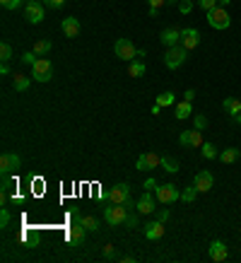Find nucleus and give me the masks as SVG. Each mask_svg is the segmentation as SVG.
<instances>
[{
    "label": "nucleus",
    "instance_id": "1",
    "mask_svg": "<svg viewBox=\"0 0 241 263\" xmlns=\"http://www.w3.org/2000/svg\"><path fill=\"white\" fill-rule=\"evenodd\" d=\"M130 208L128 205H120V203H111L106 210H104V220L111 225V227H116V225H125V217L130 215L128 212Z\"/></svg>",
    "mask_w": 241,
    "mask_h": 263
},
{
    "label": "nucleus",
    "instance_id": "2",
    "mask_svg": "<svg viewBox=\"0 0 241 263\" xmlns=\"http://www.w3.org/2000/svg\"><path fill=\"white\" fill-rule=\"evenodd\" d=\"M188 58V51L181 46V44H176V46H169L167 49V53H164V66L169 68V70H176V68L183 66V61Z\"/></svg>",
    "mask_w": 241,
    "mask_h": 263
},
{
    "label": "nucleus",
    "instance_id": "3",
    "mask_svg": "<svg viewBox=\"0 0 241 263\" xmlns=\"http://www.w3.org/2000/svg\"><path fill=\"white\" fill-rule=\"evenodd\" d=\"M207 22H210V27H212V29H227V27L232 24V17H229L227 7L217 5L215 10H210V12H207Z\"/></svg>",
    "mask_w": 241,
    "mask_h": 263
},
{
    "label": "nucleus",
    "instance_id": "4",
    "mask_svg": "<svg viewBox=\"0 0 241 263\" xmlns=\"http://www.w3.org/2000/svg\"><path fill=\"white\" fill-rule=\"evenodd\" d=\"M155 198H157L159 203L169 205V203H174V200H181V193L174 184H162V186L155 189Z\"/></svg>",
    "mask_w": 241,
    "mask_h": 263
},
{
    "label": "nucleus",
    "instance_id": "5",
    "mask_svg": "<svg viewBox=\"0 0 241 263\" xmlns=\"http://www.w3.org/2000/svg\"><path fill=\"white\" fill-rule=\"evenodd\" d=\"M32 70H34V80L36 82H49L53 77V66H51L49 58H36V63L32 66Z\"/></svg>",
    "mask_w": 241,
    "mask_h": 263
},
{
    "label": "nucleus",
    "instance_id": "6",
    "mask_svg": "<svg viewBox=\"0 0 241 263\" xmlns=\"http://www.w3.org/2000/svg\"><path fill=\"white\" fill-rule=\"evenodd\" d=\"M109 200L130 208V205H133V200H130V186H128V184H116V186H111V189H109Z\"/></svg>",
    "mask_w": 241,
    "mask_h": 263
},
{
    "label": "nucleus",
    "instance_id": "7",
    "mask_svg": "<svg viewBox=\"0 0 241 263\" xmlns=\"http://www.w3.org/2000/svg\"><path fill=\"white\" fill-rule=\"evenodd\" d=\"M114 53H116V58H120V61H133L138 56V49L133 46L130 39H119L114 44Z\"/></svg>",
    "mask_w": 241,
    "mask_h": 263
},
{
    "label": "nucleus",
    "instance_id": "8",
    "mask_svg": "<svg viewBox=\"0 0 241 263\" xmlns=\"http://www.w3.org/2000/svg\"><path fill=\"white\" fill-rule=\"evenodd\" d=\"M44 15H46V10H44V5H41L39 0H27V5H24V17H27L32 24L44 22Z\"/></svg>",
    "mask_w": 241,
    "mask_h": 263
},
{
    "label": "nucleus",
    "instance_id": "9",
    "mask_svg": "<svg viewBox=\"0 0 241 263\" xmlns=\"http://www.w3.org/2000/svg\"><path fill=\"white\" fill-rule=\"evenodd\" d=\"M19 167H22L19 155H15V152H2L0 155V174H15Z\"/></svg>",
    "mask_w": 241,
    "mask_h": 263
},
{
    "label": "nucleus",
    "instance_id": "10",
    "mask_svg": "<svg viewBox=\"0 0 241 263\" xmlns=\"http://www.w3.org/2000/svg\"><path fill=\"white\" fill-rule=\"evenodd\" d=\"M68 239H70V244H72V246H82V244H85V239H87V229H85V227H82V222L75 217V212H72V227H70Z\"/></svg>",
    "mask_w": 241,
    "mask_h": 263
},
{
    "label": "nucleus",
    "instance_id": "11",
    "mask_svg": "<svg viewBox=\"0 0 241 263\" xmlns=\"http://www.w3.org/2000/svg\"><path fill=\"white\" fill-rule=\"evenodd\" d=\"M162 164V155H155V152H147V155H140L138 157V169L140 172H152L155 167H159Z\"/></svg>",
    "mask_w": 241,
    "mask_h": 263
},
{
    "label": "nucleus",
    "instance_id": "12",
    "mask_svg": "<svg viewBox=\"0 0 241 263\" xmlns=\"http://www.w3.org/2000/svg\"><path fill=\"white\" fill-rule=\"evenodd\" d=\"M179 142L183 147H203V131H198V128L183 131L179 135Z\"/></svg>",
    "mask_w": 241,
    "mask_h": 263
},
{
    "label": "nucleus",
    "instance_id": "13",
    "mask_svg": "<svg viewBox=\"0 0 241 263\" xmlns=\"http://www.w3.org/2000/svg\"><path fill=\"white\" fill-rule=\"evenodd\" d=\"M193 186L198 189V193H207V191L215 186V176H212V172H198Z\"/></svg>",
    "mask_w": 241,
    "mask_h": 263
},
{
    "label": "nucleus",
    "instance_id": "14",
    "mask_svg": "<svg viewBox=\"0 0 241 263\" xmlns=\"http://www.w3.org/2000/svg\"><path fill=\"white\" fill-rule=\"evenodd\" d=\"M207 256H210V259H212L215 263L227 261V256H229V251H227V244H224V242H220V239H215V242L210 244V249H207Z\"/></svg>",
    "mask_w": 241,
    "mask_h": 263
},
{
    "label": "nucleus",
    "instance_id": "15",
    "mask_svg": "<svg viewBox=\"0 0 241 263\" xmlns=\"http://www.w3.org/2000/svg\"><path fill=\"white\" fill-rule=\"evenodd\" d=\"M200 44V32L198 29H181V46L186 51H193Z\"/></svg>",
    "mask_w": 241,
    "mask_h": 263
},
{
    "label": "nucleus",
    "instance_id": "16",
    "mask_svg": "<svg viewBox=\"0 0 241 263\" xmlns=\"http://www.w3.org/2000/svg\"><path fill=\"white\" fill-rule=\"evenodd\" d=\"M145 237H147L150 242H159V239L164 237V222L150 220V222L145 225Z\"/></svg>",
    "mask_w": 241,
    "mask_h": 263
},
{
    "label": "nucleus",
    "instance_id": "17",
    "mask_svg": "<svg viewBox=\"0 0 241 263\" xmlns=\"http://www.w3.org/2000/svg\"><path fill=\"white\" fill-rule=\"evenodd\" d=\"M135 205H138V212H140V215H152V212H155V198H152V191L142 193Z\"/></svg>",
    "mask_w": 241,
    "mask_h": 263
},
{
    "label": "nucleus",
    "instance_id": "18",
    "mask_svg": "<svg viewBox=\"0 0 241 263\" xmlns=\"http://www.w3.org/2000/svg\"><path fill=\"white\" fill-rule=\"evenodd\" d=\"M159 41L169 49V46H176L181 41V29H176V27H169V29H164L162 32V36H159Z\"/></svg>",
    "mask_w": 241,
    "mask_h": 263
},
{
    "label": "nucleus",
    "instance_id": "19",
    "mask_svg": "<svg viewBox=\"0 0 241 263\" xmlns=\"http://www.w3.org/2000/svg\"><path fill=\"white\" fill-rule=\"evenodd\" d=\"M63 34H65L68 39H75V36L80 34V19L65 17V19H63Z\"/></svg>",
    "mask_w": 241,
    "mask_h": 263
},
{
    "label": "nucleus",
    "instance_id": "20",
    "mask_svg": "<svg viewBox=\"0 0 241 263\" xmlns=\"http://www.w3.org/2000/svg\"><path fill=\"white\" fill-rule=\"evenodd\" d=\"M222 109L229 114V116H239L241 114V102L237 97H227L224 102H222Z\"/></svg>",
    "mask_w": 241,
    "mask_h": 263
},
{
    "label": "nucleus",
    "instance_id": "21",
    "mask_svg": "<svg viewBox=\"0 0 241 263\" xmlns=\"http://www.w3.org/2000/svg\"><path fill=\"white\" fill-rule=\"evenodd\" d=\"M72 212H75V217H77V220L82 222V227H85L87 232H97V227H99V222H97V220H94L92 215H80L77 210H72Z\"/></svg>",
    "mask_w": 241,
    "mask_h": 263
},
{
    "label": "nucleus",
    "instance_id": "22",
    "mask_svg": "<svg viewBox=\"0 0 241 263\" xmlns=\"http://www.w3.org/2000/svg\"><path fill=\"white\" fill-rule=\"evenodd\" d=\"M193 114V102H181V104H176V111H174V116L179 119V121H183V119H188Z\"/></svg>",
    "mask_w": 241,
    "mask_h": 263
},
{
    "label": "nucleus",
    "instance_id": "23",
    "mask_svg": "<svg viewBox=\"0 0 241 263\" xmlns=\"http://www.w3.org/2000/svg\"><path fill=\"white\" fill-rule=\"evenodd\" d=\"M29 77L27 75H22V72H15V80H12V85H15V92H27L29 89Z\"/></svg>",
    "mask_w": 241,
    "mask_h": 263
},
{
    "label": "nucleus",
    "instance_id": "24",
    "mask_svg": "<svg viewBox=\"0 0 241 263\" xmlns=\"http://www.w3.org/2000/svg\"><path fill=\"white\" fill-rule=\"evenodd\" d=\"M51 49H53V44H51V41H46V39H41V41H36V44H34V53H36L39 58L49 56V53H51Z\"/></svg>",
    "mask_w": 241,
    "mask_h": 263
},
{
    "label": "nucleus",
    "instance_id": "25",
    "mask_svg": "<svg viewBox=\"0 0 241 263\" xmlns=\"http://www.w3.org/2000/svg\"><path fill=\"white\" fill-rule=\"evenodd\" d=\"M239 159V150L237 147H229V150H224L222 155H220V162L222 164H234Z\"/></svg>",
    "mask_w": 241,
    "mask_h": 263
},
{
    "label": "nucleus",
    "instance_id": "26",
    "mask_svg": "<svg viewBox=\"0 0 241 263\" xmlns=\"http://www.w3.org/2000/svg\"><path fill=\"white\" fill-rule=\"evenodd\" d=\"M128 75H130V77H142V75H145V63H142V61H130Z\"/></svg>",
    "mask_w": 241,
    "mask_h": 263
},
{
    "label": "nucleus",
    "instance_id": "27",
    "mask_svg": "<svg viewBox=\"0 0 241 263\" xmlns=\"http://www.w3.org/2000/svg\"><path fill=\"white\" fill-rule=\"evenodd\" d=\"M162 167H164L167 174H176L179 172V162L174 157H162Z\"/></svg>",
    "mask_w": 241,
    "mask_h": 263
},
{
    "label": "nucleus",
    "instance_id": "28",
    "mask_svg": "<svg viewBox=\"0 0 241 263\" xmlns=\"http://www.w3.org/2000/svg\"><path fill=\"white\" fill-rule=\"evenodd\" d=\"M203 157H205V159H215V157H220V155H217V147H215L212 142H203Z\"/></svg>",
    "mask_w": 241,
    "mask_h": 263
},
{
    "label": "nucleus",
    "instance_id": "29",
    "mask_svg": "<svg viewBox=\"0 0 241 263\" xmlns=\"http://www.w3.org/2000/svg\"><path fill=\"white\" fill-rule=\"evenodd\" d=\"M195 198H198V189H195V186H188L186 191H181V200H183V203H193Z\"/></svg>",
    "mask_w": 241,
    "mask_h": 263
},
{
    "label": "nucleus",
    "instance_id": "30",
    "mask_svg": "<svg viewBox=\"0 0 241 263\" xmlns=\"http://www.w3.org/2000/svg\"><path fill=\"white\" fill-rule=\"evenodd\" d=\"M157 104H159V106H172V104H174V92H162V94L157 97Z\"/></svg>",
    "mask_w": 241,
    "mask_h": 263
},
{
    "label": "nucleus",
    "instance_id": "31",
    "mask_svg": "<svg viewBox=\"0 0 241 263\" xmlns=\"http://www.w3.org/2000/svg\"><path fill=\"white\" fill-rule=\"evenodd\" d=\"M10 58H12V46H10L7 41H2V46H0V61L7 63Z\"/></svg>",
    "mask_w": 241,
    "mask_h": 263
},
{
    "label": "nucleus",
    "instance_id": "32",
    "mask_svg": "<svg viewBox=\"0 0 241 263\" xmlns=\"http://www.w3.org/2000/svg\"><path fill=\"white\" fill-rule=\"evenodd\" d=\"M24 242H27V244H32V246H36V244L41 242V237H39V232L34 229V232H27V234H24Z\"/></svg>",
    "mask_w": 241,
    "mask_h": 263
},
{
    "label": "nucleus",
    "instance_id": "33",
    "mask_svg": "<svg viewBox=\"0 0 241 263\" xmlns=\"http://www.w3.org/2000/svg\"><path fill=\"white\" fill-rule=\"evenodd\" d=\"M0 5L5 10H17V7H22V0H0Z\"/></svg>",
    "mask_w": 241,
    "mask_h": 263
},
{
    "label": "nucleus",
    "instance_id": "34",
    "mask_svg": "<svg viewBox=\"0 0 241 263\" xmlns=\"http://www.w3.org/2000/svg\"><path fill=\"white\" fill-rule=\"evenodd\" d=\"M190 10H193V0H181V2H179V12H181V15H188Z\"/></svg>",
    "mask_w": 241,
    "mask_h": 263
},
{
    "label": "nucleus",
    "instance_id": "35",
    "mask_svg": "<svg viewBox=\"0 0 241 263\" xmlns=\"http://www.w3.org/2000/svg\"><path fill=\"white\" fill-rule=\"evenodd\" d=\"M193 123H195L198 131H205V128H207V119H205V116H193Z\"/></svg>",
    "mask_w": 241,
    "mask_h": 263
},
{
    "label": "nucleus",
    "instance_id": "36",
    "mask_svg": "<svg viewBox=\"0 0 241 263\" xmlns=\"http://www.w3.org/2000/svg\"><path fill=\"white\" fill-rule=\"evenodd\" d=\"M10 220H12V215H10L7 210H0V227H2V229H7Z\"/></svg>",
    "mask_w": 241,
    "mask_h": 263
},
{
    "label": "nucleus",
    "instance_id": "37",
    "mask_svg": "<svg viewBox=\"0 0 241 263\" xmlns=\"http://www.w3.org/2000/svg\"><path fill=\"white\" fill-rule=\"evenodd\" d=\"M198 5H200L205 12H210V10H215V7H217V0H198Z\"/></svg>",
    "mask_w": 241,
    "mask_h": 263
},
{
    "label": "nucleus",
    "instance_id": "38",
    "mask_svg": "<svg viewBox=\"0 0 241 263\" xmlns=\"http://www.w3.org/2000/svg\"><path fill=\"white\" fill-rule=\"evenodd\" d=\"M34 56H36V53H34V51H27V53H24V56H22V61H24V63H27V66H34V63H36V58H34Z\"/></svg>",
    "mask_w": 241,
    "mask_h": 263
},
{
    "label": "nucleus",
    "instance_id": "39",
    "mask_svg": "<svg viewBox=\"0 0 241 263\" xmlns=\"http://www.w3.org/2000/svg\"><path fill=\"white\" fill-rule=\"evenodd\" d=\"M125 227H128V229H135V227H138V215H128V217H125Z\"/></svg>",
    "mask_w": 241,
    "mask_h": 263
},
{
    "label": "nucleus",
    "instance_id": "40",
    "mask_svg": "<svg viewBox=\"0 0 241 263\" xmlns=\"http://www.w3.org/2000/svg\"><path fill=\"white\" fill-rule=\"evenodd\" d=\"M104 259H106V261H109V259H116V249H114L111 244L104 246Z\"/></svg>",
    "mask_w": 241,
    "mask_h": 263
},
{
    "label": "nucleus",
    "instance_id": "41",
    "mask_svg": "<svg viewBox=\"0 0 241 263\" xmlns=\"http://www.w3.org/2000/svg\"><path fill=\"white\" fill-rule=\"evenodd\" d=\"M142 186H145V191H155V189H157V181H155V179L150 176V179H147V181H145Z\"/></svg>",
    "mask_w": 241,
    "mask_h": 263
},
{
    "label": "nucleus",
    "instance_id": "42",
    "mask_svg": "<svg viewBox=\"0 0 241 263\" xmlns=\"http://www.w3.org/2000/svg\"><path fill=\"white\" fill-rule=\"evenodd\" d=\"M46 5H49V7H63L65 0H46Z\"/></svg>",
    "mask_w": 241,
    "mask_h": 263
},
{
    "label": "nucleus",
    "instance_id": "43",
    "mask_svg": "<svg viewBox=\"0 0 241 263\" xmlns=\"http://www.w3.org/2000/svg\"><path fill=\"white\" fill-rule=\"evenodd\" d=\"M183 99H186V102H193V99H195V92H193V89H186V92H183Z\"/></svg>",
    "mask_w": 241,
    "mask_h": 263
},
{
    "label": "nucleus",
    "instance_id": "44",
    "mask_svg": "<svg viewBox=\"0 0 241 263\" xmlns=\"http://www.w3.org/2000/svg\"><path fill=\"white\" fill-rule=\"evenodd\" d=\"M157 220H159V222H167V220H169V210H162V212L157 215Z\"/></svg>",
    "mask_w": 241,
    "mask_h": 263
},
{
    "label": "nucleus",
    "instance_id": "45",
    "mask_svg": "<svg viewBox=\"0 0 241 263\" xmlns=\"http://www.w3.org/2000/svg\"><path fill=\"white\" fill-rule=\"evenodd\" d=\"M147 2H150V7H162L167 0H147Z\"/></svg>",
    "mask_w": 241,
    "mask_h": 263
},
{
    "label": "nucleus",
    "instance_id": "46",
    "mask_svg": "<svg viewBox=\"0 0 241 263\" xmlns=\"http://www.w3.org/2000/svg\"><path fill=\"white\" fill-rule=\"evenodd\" d=\"M0 72H2V75H7V72H10V66H7V63H2V66H0Z\"/></svg>",
    "mask_w": 241,
    "mask_h": 263
},
{
    "label": "nucleus",
    "instance_id": "47",
    "mask_svg": "<svg viewBox=\"0 0 241 263\" xmlns=\"http://www.w3.org/2000/svg\"><path fill=\"white\" fill-rule=\"evenodd\" d=\"M120 261H123V263H135V259H133V256H123Z\"/></svg>",
    "mask_w": 241,
    "mask_h": 263
},
{
    "label": "nucleus",
    "instance_id": "48",
    "mask_svg": "<svg viewBox=\"0 0 241 263\" xmlns=\"http://www.w3.org/2000/svg\"><path fill=\"white\" fill-rule=\"evenodd\" d=\"M229 2H232V0H217V5H222V7H227Z\"/></svg>",
    "mask_w": 241,
    "mask_h": 263
},
{
    "label": "nucleus",
    "instance_id": "49",
    "mask_svg": "<svg viewBox=\"0 0 241 263\" xmlns=\"http://www.w3.org/2000/svg\"><path fill=\"white\" fill-rule=\"evenodd\" d=\"M234 121H237V123L241 126V114H239V116H234Z\"/></svg>",
    "mask_w": 241,
    "mask_h": 263
},
{
    "label": "nucleus",
    "instance_id": "50",
    "mask_svg": "<svg viewBox=\"0 0 241 263\" xmlns=\"http://www.w3.org/2000/svg\"><path fill=\"white\" fill-rule=\"evenodd\" d=\"M167 2H179V0H167Z\"/></svg>",
    "mask_w": 241,
    "mask_h": 263
}]
</instances>
